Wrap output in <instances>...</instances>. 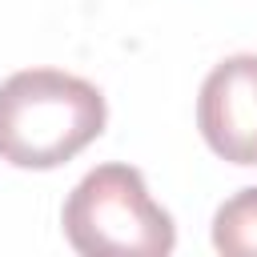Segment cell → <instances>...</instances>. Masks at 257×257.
<instances>
[{"instance_id": "1", "label": "cell", "mask_w": 257, "mask_h": 257, "mask_svg": "<svg viewBox=\"0 0 257 257\" xmlns=\"http://www.w3.org/2000/svg\"><path fill=\"white\" fill-rule=\"evenodd\" d=\"M96 84L60 68H24L0 84V161L16 169H56L104 133Z\"/></svg>"}, {"instance_id": "2", "label": "cell", "mask_w": 257, "mask_h": 257, "mask_svg": "<svg viewBox=\"0 0 257 257\" xmlns=\"http://www.w3.org/2000/svg\"><path fill=\"white\" fill-rule=\"evenodd\" d=\"M60 225L68 245L84 257H165L177 245L173 217L149 197L133 165L84 173L64 201Z\"/></svg>"}, {"instance_id": "3", "label": "cell", "mask_w": 257, "mask_h": 257, "mask_svg": "<svg viewBox=\"0 0 257 257\" xmlns=\"http://www.w3.org/2000/svg\"><path fill=\"white\" fill-rule=\"evenodd\" d=\"M197 128L229 165H257V56L221 60L197 96Z\"/></svg>"}, {"instance_id": "4", "label": "cell", "mask_w": 257, "mask_h": 257, "mask_svg": "<svg viewBox=\"0 0 257 257\" xmlns=\"http://www.w3.org/2000/svg\"><path fill=\"white\" fill-rule=\"evenodd\" d=\"M213 249L225 257H257V185L233 193L213 217Z\"/></svg>"}]
</instances>
